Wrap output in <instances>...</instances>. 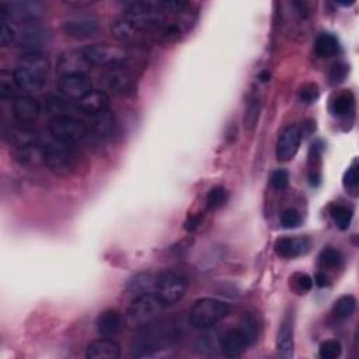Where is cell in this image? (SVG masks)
<instances>
[{"instance_id": "obj_1", "label": "cell", "mask_w": 359, "mask_h": 359, "mask_svg": "<svg viewBox=\"0 0 359 359\" xmlns=\"http://www.w3.org/2000/svg\"><path fill=\"white\" fill-rule=\"evenodd\" d=\"M49 71V59L43 52H24L13 71V78L19 90L34 93L44 87Z\"/></svg>"}, {"instance_id": "obj_2", "label": "cell", "mask_w": 359, "mask_h": 359, "mask_svg": "<svg viewBox=\"0 0 359 359\" xmlns=\"http://www.w3.org/2000/svg\"><path fill=\"white\" fill-rule=\"evenodd\" d=\"M174 338L173 329L169 324H145L143 330L138 334L132 345V355L137 358L153 356L160 349H165Z\"/></svg>"}, {"instance_id": "obj_3", "label": "cell", "mask_w": 359, "mask_h": 359, "mask_svg": "<svg viewBox=\"0 0 359 359\" xmlns=\"http://www.w3.org/2000/svg\"><path fill=\"white\" fill-rule=\"evenodd\" d=\"M231 313V306L212 298H204L194 303L189 310V323L194 329L208 330Z\"/></svg>"}, {"instance_id": "obj_4", "label": "cell", "mask_w": 359, "mask_h": 359, "mask_svg": "<svg viewBox=\"0 0 359 359\" xmlns=\"http://www.w3.org/2000/svg\"><path fill=\"white\" fill-rule=\"evenodd\" d=\"M257 338V323L253 317H246L242 327L226 332L219 340V348L227 358H238L243 355L247 348Z\"/></svg>"}, {"instance_id": "obj_5", "label": "cell", "mask_w": 359, "mask_h": 359, "mask_svg": "<svg viewBox=\"0 0 359 359\" xmlns=\"http://www.w3.org/2000/svg\"><path fill=\"white\" fill-rule=\"evenodd\" d=\"M44 160L45 166L58 176H69L78 165L73 146L56 139L44 145Z\"/></svg>"}, {"instance_id": "obj_6", "label": "cell", "mask_w": 359, "mask_h": 359, "mask_svg": "<svg viewBox=\"0 0 359 359\" xmlns=\"http://www.w3.org/2000/svg\"><path fill=\"white\" fill-rule=\"evenodd\" d=\"M165 308L166 305L156 293H146L137 297L130 303L125 314V321L130 327H143L145 324L152 323Z\"/></svg>"}, {"instance_id": "obj_7", "label": "cell", "mask_w": 359, "mask_h": 359, "mask_svg": "<svg viewBox=\"0 0 359 359\" xmlns=\"http://www.w3.org/2000/svg\"><path fill=\"white\" fill-rule=\"evenodd\" d=\"M103 80L106 87L118 95H132L138 89V73L129 62L107 68Z\"/></svg>"}, {"instance_id": "obj_8", "label": "cell", "mask_w": 359, "mask_h": 359, "mask_svg": "<svg viewBox=\"0 0 359 359\" xmlns=\"http://www.w3.org/2000/svg\"><path fill=\"white\" fill-rule=\"evenodd\" d=\"M44 14L45 6L38 0H13L0 3V16L9 23H37Z\"/></svg>"}, {"instance_id": "obj_9", "label": "cell", "mask_w": 359, "mask_h": 359, "mask_svg": "<svg viewBox=\"0 0 359 359\" xmlns=\"http://www.w3.org/2000/svg\"><path fill=\"white\" fill-rule=\"evenodd\" d=\"M49 134L54 139L75 145L89 138L90 128L72 115L54 117L49 122Z\"/></svg>"}, {"instance_id": "obj_10", "label": "cell", "mask_w": 359, "mask_h": 359, "mask_svg": "<svg viewBox=\"0 0 359 359\" xmlns=\"http://www.w3.org/2000/svg\"><path fill=\"white\" fill-rule=\"evenodd\" d=\"M187 278L177 271H163L156 275L154 293L166 306L174 305L183 299L187 292Z\"/></svg>"}, {"instance_id": "obj_11", "label": "cell", "mask_w": 359, "mask_h": 359, "mask_svg": "<svg viewBox=\"0 0 359 359\" xmlns=\"http://www.w3.org/2000/svg\"><path fill=\"white\" fill-rule=\"evenodd\" d=\"M83 52L91 67L111 68L115 65L129 62V52L124 47L110 45V44H93L83 48Z\"/></svg>"}, {"instance_id": "obj_12", "label": "cell", "mask_w": 359, "mask_h": 359, "mask_svg": "<svg viewBox=\"0 0 359 359\" xmlns=\"http://www.w3.org/2000/svg\"><path fill=\"white\" fill-rule=\"evenodd\" d=\"M49 32L38 23H25L16 30L14 45L25 49V52H41L49 44Z\"/></svg>"}, {"instance_id": "obj_13", "label": "cell", "mask_w": 359, "mask_h": 359, "mask_svg": "<svg viewBox=\"0 0 359 359\" xmlns=\"http://www.w3.org/2000/svg\"><path fill=\"white\" fill-rule=\"evenodd\" d=\"M62 31L69 38L86 40L97 34V31H99V20L91 14H75L63 20Z\"/></svg>"}, {"instance_id": "obj_14", "label": "cell", "mask_w": 359, "mask_h": 359, "mask_svg": "<svg viewBox=\"0 0 359 359\" xmlns=\"http://www.w3.org/2000/svg\"><path fill=\"white\" fill-rule=\"evenodd\" d=\"M91 63L86 58L83 48L63 52L59 56L56 71L60 76L65 75H86L91 69Z\"/></svg>"}, {"instance_id": "obj_15", "label": "cell", "mask_w": 359, "mask_h": 359, "mask_svg": "<svg viewBox=\"0 0 359 359\" xmlns=\"http://www.w3.org/2000/svg\"><path fill=\"white\" fill-rule=\"evenodd\" d=\"M302 142V130L295 126H286L277 142V157L279 161H289L297 156Z\"/></svg>"}, {"instance_id": "obj_16", "label": "cell", "mask_w": 359, "mask_h": 359, "mask_svg": "<svg viewBox=\"0 0 359 359\" xmlns=\"http://www.w3.org/2000/svg\"><path fill=\"white\" fill-rule=\"evenodd\" d=\"M58 89L67 100L79 102L91 89V80L87 75H65L58 80Z\"/></svg>"}, {"instance_id": "obj_17", "label": "cell", "mask_w": 359, "mask_h": 359, "mask_svg": "<svg viewBox=\"0 0 359 359\" xmlns=\"http://www.w3.org/2000/svg\"><path fill=\"white\" fill-rule=\"evenodd\" d=\"M111 32L118 41L128 45H142L150 40V37L146 34V32L141 31L132 23L128 21L124 16L113 23Z\"/></svg>"}, {"instance_id": "obj_18", "label": "cell", "mask_w": 359, "mask_h": 359, "mask_svg": "<svg viewBox=\"0 0 359 359\" xmlns=\"http://www.w3.org/2000/svg\"><path fill=\"white\" fill-rule=\"evenodd\" d=\"M41 113L40 103L31 95H17L13 100V115L24 125L34 122Z\"/></svg>"}, {"instance_id": "obj_19", "label": "cell", "mask_w": 359, "mask_h": 359, "mask_svg": "<svg viewBox=\"0 0 359 359\" xmlns=\"http://www.w3.org/2000/svg\"><path fill=\"white\" fill-rule=\"evenodd\" d=\"M95 325L102 337L113 338L122 330L124 317L117 309H107L97 317Z\"/></svg>"}, {"instance_id": "obj_20", "label": "cell", "mask_w": 359, "mask_h": 359, "mask_svg": "<svg viewBox=\"0 0 359 359\" xmlns=\"http://www.w3.org/2000/svg\"><path fill=\"white\" fill-rule=\"evenodd\" d=\"M78 107L84 114L93 117L110 110V97L102 90H90L78 102Z\"/></svg>"}, {"instance_id": "obj_21", "label": "cell", "mask_w": 359, "mask_h": 359, "mask_svg": "<svg viewBox=\"0 0 359 359\" xmlns=\"http://www.w3.org/2000/svg\"><path fill=\"white\" fill-rule=\"evenodd\" d=\"M310 240L308 238H281L275 242V253L282 258H297L310 250Z\"/></svg>"}, {"instance_id": "obj_22", "label": "cell", "mask_w": 359, "mask_h": 359, "mask_svg": "<svg viewBox=\"0 0 359 359\" xmlns=\"http://www.w3.org/2000/svg\"><path fill=\"white\" fill-rule=\"evenodd\" d=\"M119 355V344L106 337L91 341L86 349V358L89 359H117Z\"/></svg>"}, {"instance_id": "obj_23", "label": "cell", "mask_w": 359, "mask_h": 359, "mask_svg": "<svg viewBox=\"0 0 359 359\" xmlns=\"http://www.w3.org/2000/svg\"><path fill=\"white\" fill-rule=\"evenodd\" d=\"M5 139L10 145H13L16 149L40 143L38 135H37L36 130L30 128L28 125H24V124H20L19 126L10 128L8 132L5 134Z\"/></svg>"}, {"instance_id": "obj_24", "label": "cell", "mask_w": 359, "mask_h": 359, "mask_svg": "<svg viewBox=\"0 0 359 359\" xmlns=\"http://www.w3.org/2000/svg\"><path fill=\"white\" fill-rule=\"evenodd\" d=\"M277 349L283 358H292L293 355V316L289 313L281 321L277 337Z\"/></svg>"}, {"instance_id": "obj_25", "label": "cell", "mask_w": 359, "mask_h": 359, "mask_svg": "<svg viewBox=\"0 0 359 359\" xmlns=\"http://www.w3.org/2000/svg\"><path fill=\"white\" fill-rule=\"evenodd\" d=\"M91 130L100 139H111L115 134V121L110 110L91 117Z\"/></svg>"}, {"instance_id": "obj_26", "label": "cell", "mask_w": 359, "mask_h": 359, "mask_svg": "<svg viewBox=\"0 0 359 359\" xmlns=\"http://www.w3.org/2000/svg\"><path fill=\"white\" fill-rule=\"evenodd\" d=\"M14 157L20 165L28 166V167H37L40 165H45L44 146H41L40 143L16 149Z\"/></svg>"}, {"instance_id": "obj_27", "label": "cell", "mask_w": 359, "mask_h": 359, "mask_svg": "<svg viewBox=\"0 0 359 359\" xmlns=\"http://www.w3.org/2000/svg\"><path fill=\"white\" fill-rule=\"evenodd\" d=\"M340 51V43L330 32H323L314 43V52L319 58H332Z\"/></svg>"}, {"instance_id": "obj_28", "label": "cell", "mask_w": 359, "mask_h": 359, "mask_svg": "<svg viewBox=\"0 0 359 359\" xmlns=\"http://www.w3.org/2000/svg\"><path fill=\"white\" fill-rule=\"evenodd\" d=\"M154 290L156 277L152 274H138L128 285V292L135 298L146 293H154Z\"/></svg>"}, {"instance_id": "obj_29", "label": "cell", "mask_w": 359, "mask_h": 359, "mask_svg": "<svg viewBox=\"0 0 359 359\" xmlns=\"http://www.w3.org/2000/svg\"><path fill=\"white\" fill-rule=\"evenodd\" d=\"M259 113H261V103L258 95L253 91L250 93V95L247 97V103L244 107V117H243V122L246 129L253 130L259 119Z\"/></svg>"}, {"instance_id": "obj_30", "label": "cell", "mask_w": 359, "mask_h": 359, "mask_svg": "<svg viewBox=\"0 0 359 359\" xmlns=\"http://www.w3.org/2000/svg\"><path fill=\"white\" fill-rule=\"evenodd\" d=\"M355 309H356V299L352 295H345V297H341L334 303L332 314L336 320L344 321L354 314Z\"/></svg>"}, {"instance_id": "obj_31", "label": "cell", "mask_w": 359, "mask_h": 359, "mask_svg": "<svg viewBox=\"0 0 359 359\" xmlns=\"http://www.w3.org/2000/svg\"><path fill=\"white\" fill-rule=\"evenodd\" d=\"M332 218L340 231H347L352 220V209L345 205H334L332 209Z\"/></svg>"}, {"instance_id": "obj_32", "label": "cell", "mask_w": 359, "mask_h": 359, "mask_svg": "<svg viewBox=\"0 0 359 359\" xmlns=\"http://www.w3.org/2000/svg\"><path fill=\"white\" fill-rule=\"evenodd\" d=\"M16 89L19 87L14 82L13 73H8V72L0 73V97H2V100H14L17 97Z\"/></svg>"}, {"instance_id": "obj_33", "label": "cell", "mask_w": 359, "mask_h": 359, "mask_svg": "<svg viewBox=\"0 0 359 359\" xmlns=\"http://www.w3.org/2000/svg\"><path fill=\"white\" fill-rule=\"evenodd\" d=\"M290 289L298 293V295H306L309 290L313 288V279L303 273H295L290 277Z\"/></svg>"}, {"instance_id": "obj_34", "label": "cell", "mask_w": 359, "mask_h": 359, "mask_svg": "<svg viewBox=\"0 0 359 359\" xmlns=\"http://www.w3.org/2000/svg\"><path fill=\"white\" fill-rule=\"evenodd\" d=\"M229 198V194L223 187H213L207 195V207L211 211L222 208Z\"/></svg>"}, {"instance_id": "obj_35", "label": "cell", "mask_w": 359, "mask_h": 359, "mask_svg": "<svg viewBox=\"0 0 359 359\" xmlns=\"http://www.w3.org/2000/svg\"><path fill=\"white\" fill-rule=\"evenodd\" d=\"M320 264L323 268H338L343 264V254L336 248H324L320 254Z\"/></svg>"}, {"instance_id": "obj_36", "label": "cell", "mask_w": 359, "mask_h": 359, "mask_svg": "<svg viewBox=\"0 0 359 359\" xmlns=\"http://www.w3.org/2000/svg\"><path fill=\"white\" fill-rule=\"evenodd\" d=\"M354 110V97L351 93L340 94L332 103V111L336 115H347Z\"/></svg>"}, {"instance_id": "obj_37", "label": "cell", "mask_w": 359, "mask_h": 359, "mask_svg": "<svg viewBox=\"0 0 359 359\" xmlns=\"http://www.w3.org/2000/svg\"><path fill=\"white\" fill-rule=\"evenodd\" d=\"M343 352V347L337 340L324 341L319 348V355L323 359H337Z\"/></svg>"}, {"instance_id": "obj_38", "label": "cell", "mask_w": 359, "mask_h": 359, "mask_svg": "<svg viewBox=\"0 0 359 359\" xmlns=\"http://www.w3.org/2000/svg\"><path fill=\"white\" fill-rule=\"evenodd\" d=\"M47 108L51 114L55 117H62V115H69L68 111L71 110L69 102L59 99V97H51V99L47 102Z\"/></svg>"}, {"instance_id": "obj_39", "label": "cell", "mask_w": 359, "mask_h": 359, "mask_svg": "<svg viewBox=\"0 0 359 359\" xmlns=\"http://www.w3.org/2000/svg\"><path fill=\"white\" fill-rule=\"evenodd\" d=\"M343 184H344V188L347 189V192L355 194L358 191V165H356V160L352 161V165L345 172L344 178H343Z\"/></svg>"}, {"instance_id": "obj_40", "label": "cell", "mask_w": 359, "mask_h": 359, "mask_svg": "<svg viewBox=\"0 0 359 359\" xmlns=\"http://www.w3.org/2000/svg\"><path fill=\"white\" fill-rule=\"evenodd\" d=\"M302 223V216L297 209L288 208L281 213V224L285 229H295Z\"/></svg>"}, {"instance_id": "obj_41", "label": "cell", "mask_w": 359, "mask_h": 359, "mask_svg": "<svg viewBox=\"0 0 359 359\" xmlns=\"http://www.w3.org/2000/svg\"><path fill=\"white\" fill-rule=\"evenodd\" d=\"M16 43V28L8 21L2 20L0 21V44L3 47H10L14 45Z\"/></svg>"}, {"instance_id": "obj_42", "label": "cell", "mask_w": 359, "mask_h": 359, "mask_svg": "<svg viewBox=\"0 0 359 359\" xmlns=\"http://www.w3.org/2000/svg\"><path fill=\"white\" fill-rule=\"evenodd\" d=\"M299 99L303 103L312 104L319 99V89L314 83H306L299 90Z\"/></svg>"}, {"instance_id": "obj_43", "label": "cell", "mask_w": 359, "mask_h": 359, "mask_svg": "<svg viewBox=\"0 0 359 359\" xmlns=\"http://www.w3.org/2000/svg\"><path fill=\"white\" fill-rule=\"evenodd\" d=\"M270 183H271V185H273L274 189L282 191V189H285V188L289 185V173H288L286 170H283V169L275 170V172L271 174Z\"/></svg>"}, {"instance_id": "obj_44", "label": "cell", "mask_w": 359, "mask_h": 359, "mask_svg": "<svg viewBox=\"0 0 359 359\" xmlns=\"http://www.w3.org/2000/svg\"><path fill=\"white\" fill-rule=\"evenodd\" d=\"M347 73H348L347 65L345 63H337V65H334L332 72H330V82L333 84H338V83L345 80Z\"/></svg>"}, {"instance_id": "obj_45", "label": "cell", "mask_w": 359, "mask_h": 359, "mask_svg": "<svg viewBox=\"0 0 359 359\" xmlns=\"http://www.w3.org/2000/svg\"><path fill=\"white\" fill-rule=\"evenodd\" d=\"M313 283H316L319 288H325V286L330 285V278L325 275L324 273H317L316 277H314Z\"/></svg>"}, {"instance_id": "obj_46", "label": "cell", "mask_w": 359, "mask_h": 359, "mask_svg": "<svg viewBox=\"0 0 359 359\" xmlns=\"http://www.w3.org/2000/svg\"><path fill=\"white\" fill-rule=\"evenodd\" d=\"M200 223H201V219L200 218H197V216H189L188 219H187V222H185V229L187 231H195V229H197V227L200 226Z\"/></svg>"}, {"instance_id": "obj_47", "label": "cell", "mask_w": 359, "mask_h": 359, "mask_svg": "<svg viewBox=\"0 0 359 359\" xmlns=\"http://www.w3.org/2000/svg\"><path fill=\"white\" fill-rule=\"evenodd\" d=\"M259 79H261V82H268L270 80V73L268 72H263V73L259 75Z\"/></svg>"}]
</instances>
